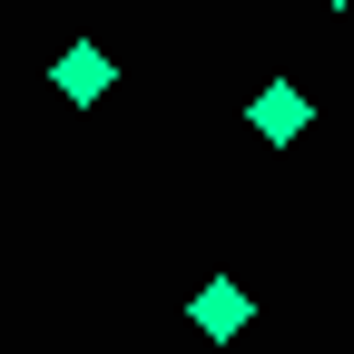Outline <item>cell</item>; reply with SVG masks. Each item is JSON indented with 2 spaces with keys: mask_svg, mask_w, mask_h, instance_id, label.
<instances>
[{
  "mask_svg": "<svg viewBox=\"0 0 354 354\" xmlns=\"http://www.w3.org/2000/svg\"><path fill=\"white\" fill-rule=\"evenodd\" d=\"M325 10H354V0H325Z\"/></svg>",
  "mask_w": 354,
  "mask_h": 354,
  "instance_id": "cell-4",
  "label": "cell"
},
{
  "mask_svg": "<svg viewBox=\"0 0 354 354\" xmlns=\"http://www.w3.org/2000/svg\"><path fill=\"white\" fill-rule=\"evenodd\" d=\"M187 325H197L207 344H236V335L256 325V295H246V286H227V276H207V286L187 295Z\"/></svg>",
  "mask_w": 354,
  "mask_h": 354,
  "instance_id": "cell-3",
  "label": "cell"
},
{
  "mask_svg": "<svg viewBox=\"0 0 354 354\" xmlns=\"http://www.w3.org/2000/svg\"><path fill=\"white\" fill-rule=\"evenodd\" d=\"M305 118H315V99H305L295 79H266L256 99H246V128H256L266 148H295V138H305Z\"/></svg>",
  "mask_w": 354,
  "mask_h": 354,
  "instance_id": "cell-2",
  "label": "cell"
},
{
  "mask_svg": "<svg viewBox=\"0 0 354 354\" xmlns=\"http://www.w3.org/2000/svg\"><path fill=\"white\" fill-rule=\"evenodd\" d=\"M50 88H59V99H69V109H99V99H109V88H118V59L99 50V39H69V50L50 59Z\"/></svg>",
  "mask_w": 354,
  "mask_h": 354,
  "instance_id": "cell-1",
  "label": "cell"
}]
</instances>
